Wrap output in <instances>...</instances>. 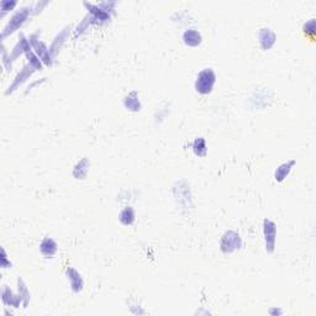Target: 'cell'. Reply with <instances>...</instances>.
Segmentation results:
<instances>
[{"label": "cell", "instance_id": "1", "mask_svg": "<svg viewBox=\"0 0 316 316\" xmlns=\"http://www.w3.org/2000/svg\"><path fill=\"white\" fill-rule=\"evenodd\" d=\"M214 73L211 71H204L199 74V79L197 82V89L200 93H208L214 84Z\"/></svg>", "mask_w": 316, "mask_h": 316}]
</instances>
